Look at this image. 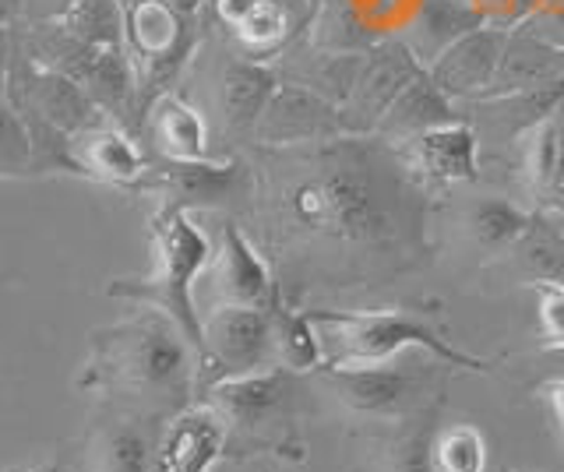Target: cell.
I'll use <instances>...</instances> for the list:
<instances>
[{
  "label": "cell",
  "instance_id": "obj_2",
  "mask_svg": "<svg viewBox=\"0 0 564 472\" xmlns=\"http://www.w3.org/2000/svg\"><path fill=\"white\" fill-rule=\"evenodd\" d=\"M202 374V353L166 310L141 304L131 318L96 331L82 384L181 413Z\"/></svg>",
  "mask_w": 564,
  "mask_h": 472
},
{
  "label": "cell",
  "instance_id": "obj_17",
  "mask_svg": "<svg viewBox=\"0 0 564 472\" xmlns=\"http://www.w3.org/2000/svg\"><path fill=\"white\" fill-rule=\"evenodd\" d=\"M75 149H78L75 166L85 169L88 177H99L110 184H134L145 177V169H149L145 152L138 149L131 134H123L117 128L85 131L75 142Z\"/></svg>",
  "mask_w": 564,
  "mask_h": 472
},
{
  "label": "cell",
  "instance_id": "obj_25",
  "mask_svg": "<svg viewBox=\"0 0 564 472\" xmlns=\"http://www.w3.org/2000/svg\"><path fill=\"white\" fill-rule=\"evenodd\" d=\"M533 296H536L543 349L557 353V349H564V283H557V278H536Z\"/></svg>",
  "mask_w": 564,
  "mask_h": 472
},
{
  "label": "cell",
  "instance_id": "obj_26",
  "mask_svg": "<svg viewBox=\"0 0 564 472\" xmlns=\"http://www.w3.org/2000/svg\"><path fill=\"white\" fill-rule=\"evenodd\" d=\"M554 124H557V169L551 187V208H564V102L554 110Z\"/></svg>",
  "mask_w": 564,
  "mask_h": 472
},
{
  "label": "cell",
  "instance_id": "obj_5",
  "mask_svg": "<svg viewBox=\"0 0 564 472\" xmlns=\"http://www.w3.org/2000/svg\"><path fill=\"white\" fill-rule=\"evenodd\" d=\"M123 8V46L134 64L138 89L152 99L166 96L163 89L191 57V19L170 8L166 0H120Z\"/></svg>",
  "mask_w": 564,
  "mask_h": 472
},
{
  "label": "cell",
  "instance_id": "obj_9",
  "mask_svg": "<svg viewBox=\"0 0 564 472\" xmlns=\"http://www.w3.org/2000/svg\"><path fill=\"white\" fill-rule=\"evenodd\" d=\"M229 444V419L216 406H184L155 441L152 472H208Z\"/></svg>",
  "mask_w": 564,
  "mask_h": 472
},
{
  "label": "cell",
  "instance_id": "obj_15",
  "mask_svg": "<svg viewBox=\"0 0 564 472\" xmlns=\"http://www.w3.org/2000/svg\"><path fill=\"white\" fill-rule=\"evenodd\" d=\"M275 75L254 61H226L219 72V113L234 131H254L275 96Z\"/></svg>",
  "mask_w": 564,
  "mask_h": 472
},
{
  "label": "cell",
  "instance_id": "obj_16",
  "mask_svg": "<svg viewBox=\"0 0 564 472\" xmlns=\"http://www.w3.org/2000/svg\"><path fill=\"white\" fill-rule=\"evenodd\" d=\"M152 138L170 163H208V124L181 96H159L152 102Z\"/></svg>",
  "mask_w": 564,
  "mask_h": 472
},
{
  "label": "cell",
  "instance_id": "obj_12",
  "mask_svg": "<svg viewBox=\"0 0 564 472\" xmlns=\"http://www.w3.org/2000/svg\"><path fill=\"white\" fill-rule=\"evenodd\" d=\"M423 75V64L413 54L410 46H388L381 54L370 61L367 72L352 81V92H349V110H343L346 117V128L352 134H367V131H378L381 117L388 113V107L402 96V89L410 85L413 78Z\"/></svg>",
  "mask_w": 564,
  "mask_h": 472
},
{
  "label": "cell",
  "instance_id": "obj_13",
  "mask_svg": "<svg viewBox=\"0 0 564 472\" xmlns=\"http://www.w3.org/2000/svg\"><path fill=\"white\" fill-rule=\"evenodd\" d=\"M508 40H511L508 32L476 29L458 43H452L445 54L427 67V75L445 96H490Z\"/></svg>",
  "mask_w": 564,
  "mask_h": 472
},
{
  "label": "cell",
  "instance_id": "obj_4",
  "mask_svg": "<svg viewBox=\"0 0 564 472\" xmlns=\"http://www.w3.org/2000/svg\"><path fill=\"white\" fill-rule=\"evenodd\" d=\"M152 240H155V272L149 278H123L113 283V296H128V300L149 304L166 310L170 318L181 321V328L198 345L202 366H205V331H202V314L194 310V286L212 265V243L208 237L191 222L184 205L166 201L152 219Z\"/></svg>",
  "mask_w": 564,
  "mask_h": 472
},
{
  "label": "cell",
  "instance_id": "obj_29",
  "mask_svg": "<svg viewBox=\"0 0 564 472\" xmlns=\"http://www.w3.org/2000/svg\"><path fill=\"white\" fill-rule=\"evenodd\" d=\"M170 8H176L181 14H187V19H194V14H198V8L205 4V0H166Z\"/></svg>",
  "mask_w": 564,
  "mask_h": 472
},
{
  "label": "cell",
  "instance_id": "obj_1",
  "mask_svg": "<svg viewBox=\"0 0 564 472\" xmlns=\"http://www.w3.org/2000/svg\"><path fill=\"white\" fill-rule=\"evenodd\" d=\"M367 134L275 149L269 173V219L282 243L360 265L392 257L416 233L402 160Z\"/></svg>",
  "mask_w": 564,
  "mask_h": 472
},
{
  "label": "cell",
  "instance_id": "obj_6",
  "mask_svg": "<svg viewBox=\"0 0 564 472\" xmlns=\"http://www.w3.org/2000/svg\"><path fill=\"white\" fill-rule=\"evenodd\" d=\"M202 331L205 366L216 371V381L275 366V310L219 304L202 318Z\"/></svg>",
  "mask_w": 564,
  "mask_h": 472
},
{
  "label": "cell",
  "instance_id": "obj_10",
  "mask_svg": "<svg viewBox=\"0 0 564 472\" xmlns=\"http://www.w3.org/2000/svg\"><path fill=\"white\" fill-rule=\"evenodd\" d=\"M346 131V117L317 92L300 89V85H279L254 128V134L269 149L311 145Z\"/></svg>",
  "mask_w": 564,
  "mask_h": 472
},
{
  "label": "cell",
  "instance_id": "obj_28",
  "mask_svg": "<svg viewBox=\"0 0 564 472\" xmlns=\"http://www.w3.org/2000/svg\"><path fill=\"white\" fill-rule=\"evenodd\" d=\"M543 395L546 402H551V409H554V419H557V430L564 437V377L551 381V384H543Z\"/></svg>",
  "mask_w": 564,
  "mask_h": 472
},
{
  "label": "cell",
  "instance_id": "obj_7",
  "mask_svg": "<svg viewBox=\"0 0 564 472\" xmlns=\"http://www.w3.org/2000/svg\"><path fill=\"white\" fill-rule=\"evenodd\" d=\"M208 283H212V296H216V307L219 304L261 307V310L279 307V286L269 261L261 257L251 237L234 222L223 226L219 251L212 254L208 265Z\"/></svg>",
  "mask_w": 564,
  "mask_h": 472
},
{
  "label": "cell",
  "instance_id": "obj_14",
  "mask_svg": "<svg viewBox=\"0 0 564 472\" xmlns=\"http://www.w3.org/2000/svg\"><path fill=\"white\" fill-rule=\"evenodd\" d=\"M405 163L434 184H473L476 169V134L466 124H437L405 142Z\"/></svg>",
  "mask_w": 564,
  "mask_h": 472
},
{
  "label": "cell",
  "instance_id": "obj_3",
  "mask_svg": "<svg viewBox=\"0 0 564 472\" xmlns=\"http://www.w3.org/2000/svg\"><path fill=\"white\" fill-rule=\"evenodd\" d=\"M311 321L322 331L325 366H370L392 363L399 353L423 349L445 366L484 374V360L455 349L441 331L405 310H307Z\"/></svg>",
  "mask_w": 564,
  "mask_h": 472
},
{
  "label": "cell",
  "instance_id": "obj_11",
  "mask_svg": "<svg viewBox=\"0 0 564 472\" xmlns=\"http://www.w3.org/2000/svg\"><path fill=\"white\" fill-rule=\"evenodd\" d=\"M296 377L286 366H264L240 377H226L212 384V406L226 419L229 430L254 433L261 427H272V419L290 406V395L296 388Z\"/></svg>",
  "mask_w": 564,
  "mask_h": 472
},
{
  "label": "cell",
  "instance_id": "obj_27",
  "mask_svg": "<svg viewBox=\"0 0 564 472\" xmlns=\"http://www.w3.org/2000/svg\"><path fill=\"white\" fill-rule=\"evenodd\" d=\"M75 4H78V0H25V8H29L43 25H46V22H57L61 14H67Z\"/></svg>",
  "mask_w": 564,
  "mask_h": 472
},
{
  "label": "cell",
  "instance_id": "obj_20",
  "mask_svg": "<svg viewBox=\"0 0 564 472\" xmlns=\"http://www.w3.org/2000/svg\"><path fill=\"white\" fill-rule=\"evenodd\" d=\"M275 366H286L293 374H311L325 366L322 331L311 321L307 310L275 307Z\"/></svg>",
  "mask_w": 564,
  "mask_h": 472
},
{
  "label": "cell",
  "instance_id": "obj_22",
  "mask_svg": "<svg viewBox=\"0 0 564 472\" xmlns=\"http://www.w3.org/2000/svg\"><path fill=\"white\" fill-rule=\"evenodd\" d=\"M375 472H441L427 427H402L375 454Z\"/></svg>",
  "mask_w": 564,
  "mask_h": 472
},
{
  "label": "cell",
  "instance_id": "obj_18",
  "mask_svg": "<svg viewBox=\"0 0 564 472\" xmlns=\"http://www.w3.org/2000/svg\"><path fill=\"white\" fill-rule=\"evenodd\" d=\"M448 96L437 89L434 78L423 72L402 89V96L381 117L378 134L384 142H410V138L431 131L437 124H448Z\"/></svg>",
  "mask_w": 564,
  "mask_h": 472
},
{
  "label": "cell",
  "instance_id": "obj_19",
  "mask_svg": "<svg viewBox=\"0 0 564 472\" xmlns=\"http://www.w3.org/2000/svg\"><path fill=\"white\" fill-rule=\"evenodd\" d=\"M155 441L141 419H113L93 441V472H152Z\"/></svg>",
  "mask_w": 564,
  "mask_h": 472
},
{
  "label": "cell",
  "instance_id": "obj_30",
  "mask_svg": "<svg viewBox=\"0 0 564 472\" xmlns=\"http://www.w3.org/2000/svg\"><path fill=\"white\" fill-rule=\"evenodd\" d=\"M22 472H64L57 465H32V469H22Z\"/></svg>",
  "mask_w": 564,
  "mask_h": 472
},
{
  "label": "cell",
  "instance_id": "obj_23",
  "mask_svg": "<svg viewBox=\"0 0 564 472\" xmlns=\"http://www.w3.org/2000/svg\"><path fill=\"white\" fill-rule=\"evenodd\" d=\"M434 454H437L441 472H484L487 469V441H484V433L469 424L448 427L441 433Z\"/></svg>",
  "mask_w": 564,
  "mask_h": 472
},
{
  "label": "cell",
  "instance_id": "obj_8",
  "mask_svg": "<svg viewBox=\"0 0 564 472\" xmlns=\"http://www.w3.org/2000/svg\"><path fill=\"white\" fill-rule=\"evenodd\" d=\"M332 392L343 406L367 416H395L410 419L423 406V388L416 374L399 371L392 363L370 366H322Z\"/></svg>",
  "mask_w": 564,
  "mask_h": 472
},
{
  "label": "cell",
  "instance_id": "obj_21",
  "mask_svg": "<svg viewBox=\"0 0 564 472\" xmlns=\"http://www.w3.org/2000/svg\"><path fill=\"white\" fill-rule=\"evenodd\" d=\"M529 230H533V216L505 198H480L473 205L469 233L476 240V248L487 254H505L511 248H519L529 237Z\"/></svg>",
  "mask_w": 564,
  "mask_h": 472
},
{
  "label": "cell",
  "instance_id": "obj_24",
  "mask_svg": "<svg viewBox=\"0 0 564 472\" xmlns=\"http://www.w3.org/2000/svg\"><path fill=\"white\" fill-rule=\"evenodd\" d=\"M234 32H237L240 43L264 50V46H275L282 36H286L290 19H286V11H282V4H275V0H254V4L243 11V19L234 25Z\"/></svg>",
  "mask_w": 564,
  "mask_h": 472
}]
</instances>
